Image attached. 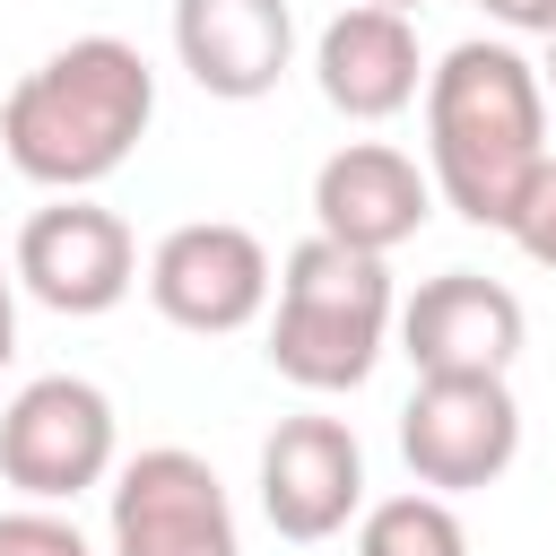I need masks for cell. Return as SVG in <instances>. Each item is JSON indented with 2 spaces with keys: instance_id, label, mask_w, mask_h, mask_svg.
<instances>
[{
  "instance_id": "obj_1",
  "label": "cell",
  "mask_w": 556,
  "mask_h": 556,
  "mask_svg": "<svg viewBox=\"0 0 556 556\" xmlns=\"http://www.w3.org/2000/svg\"><path fill=\"white\" fill-rule=\"evenodd\" d=\"M547 165L539 61L504 35H469L426 70V182L469 226H513Z\"/></svg>"
},
{
  "instance_id": "obj_2",
  "label": "cell",
  "mask_w": 556,
  "mask_h": 556,
  "mask_svg": "<svg viewBox=\"0 0 556 556\" xmlns=\"http://www.w3.org/2000/svg\"><path fill=\"white\" fill-rule=\"evenodd\" d=\"M156 122V70L122 35H70L0 104V156L43 191H96Z\"/></svg>"
},
{
  "instance_id": "obj_3",
  "label": "cell",
  "mask_w": 556,
  "mask_h": 556,
  "mask_svg": "<svg viewBox=\"0 0 556 556\" xmlns=\"http://www.w3.org/2000/svg\"><path fill=\"white\" fill-rule=\"evenodd\" d=\"M391 269L382 252H348L330 235H304L278 261V313H269V374L295 391H356L391 348Z\"/></svg>"
},
{
  "instance_id": "obj_4",
  "label": "cell",
  "mask_w": 556,
  "mask_h": 556,
  "mask_svg": "<svg viewBox=\"0 0 556 556\" xmlns=\"http://www.w3.org/2000/svg\"><path fill=\"white\" fill-rule=\"evenodd\" d=\"M113 452H122V426L87 374H35L0 408V478L26 504H78L87 486L113 478Z\"/></svg>"
},
{
  "instance_id": "obj_5",
  "label": "cell",
  "mask_w": 556,
  "mask_h": 556,
  "mask_svg": "<svg viewBox=\"0 0 556 556\" xmlns=\"http://www.w3.org/2000/svg\"><path fill=\"white\" fill-rule=\"evenodd\" d=\"M104 495H113L104 504V547L113 556H243L226 478L182 443H148L130 460H113Z\"/></svg>"
},
{
  "instance_id": "obj_6",
  "label": "cell",
  "mask_w": 556,
  "mask_h": 556,
  "mask_svg": "<svg viewBox=\"0 0 556 556\" xmlns=\"http://www.w3.org/2000/svg\"><path fill=\"white\" fill-rule=\"evenodd\" d=\"M521 452V400L504 374H417L400 408V460L434 495H478Z\"/></svg>"
},
{
  "instance_id": "obj_7",
  "label": "cell",
  "mask_w": 556,
  "mask_h": 556,
  "mask_svg": "<svg viewBox=\"0 0 556 556\" xmlns=\"http://www.w3.org/2000/svg\"><path fill=\"white\" fill-rule=\"evenodd\" d=\"M9 278H17L43 313L96 321V313H113V304L139 287V243H130V226H122L104 200L61 191V200H43V208L17 226Z\"/></svg>"
},
{
  "instance_id": "obj_8",
  "label": "cell",
  "mask_w": 556,
  "mask_h": 556,
  "mask_svg": "<svg viewBox=\"0 0 556 556\" xmlns=\"http://www.w3.org/2000/svg\"><path fill=\"white\" fill-rule=\"evenodd\" d=\"M269 287H278L269 243L252 226H235V217H191L148 252V304L191 339L252 330L269 313Z\"/></svg>"
},
{
  "instance_id": "obj_9",
  "label": "cell",
  "mask_w": 556,
  "mask_h": 556,
  "mask_svg": "<svg viewBox=\"0 0 556 556\" xmlns=\"http://www.w3.org/2000/svg\"><path fill=\"white\" fill-rule=\"evenodd\" d=\"M261 513L295 547L339 539L365 513V443H356V426H339L321 408L278 417L269 443H261Z\"/></svg>"
},
{
  "instance_id": "obj_10",
  "label": "cell",
  "mask_w": 556,
  "mask_h": 556,
  "mask_svg": "<svg viewBox=\"0 0 556 556\" xmlns=\"http://www.w3.org/2000/svg\"><path fill=\"white\" fill-rule=\"evenodd\" d=\"M391 330H400V356H408L417 374H513L530 321H521V295H513L504 278L443 269V278H426V287L391 313Z\"/></svg>"
},
{
  "instance_id": "obj_11",
  "label": "cell",
  "mask_w": 556,
  "mask_h": 556,
  "mask_svg": "<svg viewBox=\"0 0 556 556\" xmlns=\"http://www.w3.org/2000/svg\"><path fill=\"white\" fill-rule=\"evenodd\" d=\"M434 217V182L408 148L391 139H348L339 156H321L313 174V235L348 243V252H400L417 226Z\"/></svg>"
},
{
  "instance_id": "obj_12",
  "label": "cell",
  "mask_w": 556,
  "mask_h": 556,
  "mask_svg": "<svg viewBox=\"0 0 556 556\" xmlns=\"http://www.w3.org/2000/svg\"><path fill=\"white\" fill-rule=\"evenodd\" d=\"M174 61L217 104H261L295 70V9L287 0H174Z\"/></svg>"
},
{
  "instance_id": "obj_13",
  "label": "cell",
  "mask_w": 556,
  "mask_h": 556,
  "mask_svg": "<svg viewBox=\"0 0 556 556\" xmlns=\"http://www.w3.org/2000/svg\"><path fill=\"white\" fill-rule=\"evenodd\" d=\"M313 87H321V104L348 113V122H391V113H408L417 87H426L417 26H408L400 9H374V0L339 9V17L313 35Z\"/></svg>"
},
{
  "instance_id": "obj_14",
  "label": "cell",
  "mask_w": 556,
  "mask_h": 556,
  "mask_svg": "<svg viewBox=\"0 0 556 556\" xmlns=\"http://www.w3.org/2000/svg\"><path fill=\"white\" fill-rule=\"evenodd\" d=\"M356 556H469V530L452 513V495L408 486L356 513Z\"/></svg>"
},
{
  "instance_id": "obj_15",
  "label": "cell",
  "mask_w": 556,
  "mask_h": 556,
  "mask_svg": "<svg viewBox=\"0 0 556 556\" xmlns=\"http://www.w3.org/2000/svg\"><path fill=\"white\" fill-rule=\"evenodd\" d=\"M0 556H96V547L78 539V521L61 504H17V513H0Z\"/></svg>"
},
{
  "instance_id": "obj_16",
  "label": "cell",
  "mask_w": 556,
  "mask_h": 556,
  "mask_svg": "<svg viewBox=\"0 0 556 556\" xmlns=\"http://www.w3.org/2000/svg\"><path fill=\"white\" fill-rule=\"evenodd\" d=\"M504 235H513L539 269H556V156L539 165V182H530V200H521V217H513Z\"/></svg>"
},
{
  "instance_id": "obj_17",
  "label": "cell",
  "mask_w": 556,
  "mask_h": 556,
  "mask_svg": "<svg viewBox=\"0 0 556 556\" xmlns=\"http://www.w3.org/2000/svg\"><path fill=\"white\" fill-rule=\"evenodd\" d=\"M504 35H556V0H478Z\"/></svg>"
},
{
  "instance_id": "obj_18",
  "label": "cell",
  "mask_w": 556,
  "mask_h": 556,
  "mask_svg": "<svg viewBox=\"0 0 556 556\" xmlns=\"http://www.w3.org/2000/svg\"><path fill=\"white\" fill-rule=\"evenodd\" d=\"M9 356H17V278L0 269V374H9Z\"/></svg>"
},
{
  "instance_id": "obj_19",
  "label": "cell",
  "mask_w": 556,
  "mask_h": 556,
  "mask_svg": "<svg viewBox=\"0 0 556 556\" xmlns=\"http://www.w3.org/2000/svg\"><path fill=\"white\" fill-rule=\"evenodd\" d=\"M539 87H547V104H556V35H547V61H539Z\"/></svg>"
},
{
  "instance_id": "obj_20",
  "label": "cell",
  "mask_w": 556,
  "mask_h": 556,
  "mask_svg": "<svg viewBox=\"0 0 556 556\" xmlns=\"http://www.w3.org/2000/svg\"><path fill=\"white\" fill-rule=\"evenodd\" d=\"M374 9H400V17H417V9H426V0H374Z\"/></svg>"
}]
</instances>
